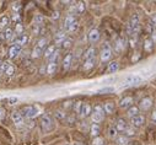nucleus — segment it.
Listing matches in <instances>:
<instances>
[{
    "instance_id": "nucleus-1",
    "label": "nucleus",
    "mask_w": 156,
    "mask_h": 145,
    "mask_svg": "<svg viewBox=\"0 0 156 145\" xmlns=\"http://www.w3.org/2000/svg\"><path fill=\"white\" fill-rule=\"evenodd\" d=\"M140 30V25H139V15L138 14H134L130 20H129V23L127 26V32L129 34V38L130 37H136V33L139 32Z\"/></svg>"
},
{
    "instance_id": "nucleus-2",
    "label": "nucleus",
    "mask_w": 156,
    "mask_h": 145,
    "mask_svg": "<svg viewBox=\"0 0 156 145\" xmlns=\"http://www.w3.org/2000/svg\"><path fill=\"white\" fill-rule=\"evenodd\" d=\"M41 128H42V130L43 132H51V130H53V128H54V122H53V119H52V117L49 116V115H43V116H41Z\"/></svg>"
},
{
    "instance_id": "nucleus-3",
    "label": "nucleus",
    "mask_w": 156,
    "mask_h": 145,
    "mask_svg": "<svg viewBox=\"0 0 156 145\" xmlns=\"http://www.w3.org/2000/svg\"><path fill=\"white\" fill-rule=\"evenodd\" d=\"M91 118H92V122L95 124H97V123H100V122L103 121V118H105V110H103L102 106L96 104L94 107V112L91 115Z\"/></svg>"
},
{
    "instance_id": "nucleus-4",
    "label": "nucleus",
    "mask_w": 156,
    "mask_h": 145,
    "mask_svg": "<svg viewBox=\"0 0 156 145\" xmlns=\"http://www.w3.org/2000/svg\"><path fill=\"white\" fill-rule=\"evenodd\" d=\"M21 113L26 118H34L38 115V108L36 106H25L21 110Z\"/></svg>"
},
{
    "instance_id": "nucleus-5",
    "label": "nucleus",
    "mask_w": 156,
    "mask_h": 145,
    "mask_svg": "<svg viewBox=\"0 0 156 145\" xmlns=\"http://www.w3.org/2000/svg\"><path fill=\"white\" fill-rule=\"evenodd\" d=\"M112 48L106 43L105 46H103V48H102V52H101V60L102 62H107V60H109L111 58H112Z\"/></svg>"
},
{
    "instance_id": "nucleus-6",
    "label": "nucleus",
    "mask_w": 156,
    "mask_h": 145,
    "mask_svg": "<svg viewBox=\"0 0 156 145\" xmlns=\"http://www.w3.org/2000/svg\"><path fill=\"white\" fill-rule=\"evenodd\" d=\"M152 107V100L150 97H144L143 100H140L139 102V108L143 111H149Z\"/></svg>"
},
{
    "instance_id": "nucleus-7",
    "label": "nucleus",
    "mask_w": 156,
    "mask_h": 145,
    "mask_svg": "<svg viewBox=\"0 0 156 145\" xmlns=\"http://www.w3.org/2000/svg\"><path fill=\"white\" fill-rule=\"evenodd\" d=\"M141 81H143V79H141L139 75H130V76H128V78L124 80L123 86H127V85H134V84H139V83H141Z\"/></svg>"
},
{
    "instance_id": "nucleus-8",
    "label": "nucleus",
    "mask_w": 156,
    "mask_h": 145,
    "mask_svg": "<svg viewBox=\"0 0 156 145\" xmlns=\"http://www.w3.org/2000/svg\"><path fill=\"white\" fill-rule=\"evenodd\" d=\"M11 119H12V122H14L16 126L23 124V116H22V113L19 112V111H14V112L11 113Z\"/></svg>"
},
{
    "instance_id": "nucleus-9",
    "label": "nucleus",
    "mask_w": 156,
    "mask_h": 145,
    "mask_svg": "<svg viewBox=\"0 0 156 145\" xmlns=\"http://www.w3.org/2000/svg\"><path fill=\"white\" fill-rule=\"evenodd\" d=\"M127 46V40L124 37H119L118 40L115 41V44H114V48H115V52H118L121 53Z\"/></svg>"
},
{
    "instance_id": "nucleus-10",
    "label": "nucleus",
    "mask_w": 156,
    "mask_h": 145,
    "mask_svg": "<svg viewBox=\"0 0 156 145\" xmlns=\"http://www.w3.org/2000/svg\"><path fill=\"white\" fill-rule=\"evenodd\" d=\"M133 102H134L133 97L127 96V97H124V98H122V100L119 101V107H121V108H130V107L133 106Z\"/></svg>"
},
{
    "instance_id": "nucleus-11",
    "label": "nucleus",
    "mask_w": 156,
    "mask_h": 145,
    "mask_svg": "<svg viewBox=\"0 0 156 145\" xmlns=\"http://www.w3.org/2000/svg\"><path fill=\"white\" fill-rule=\"evenodd\" d=\"M89 41L91 42V43H95V42H97L98 40H100V31L97 30V28H92L90 32H89Z\"/></svg>"
},
{
    "instance_id": "nucleus-12",
    "label": "nucleus",
    "mask_w": 156,
    "mask_h": 145,
    "mask_svg": "<svg viewBox=\"0 0 156 145\" xmlns=\"http://www.w3.org/2000/svg\"><path fill=\"white\" fill-rule=\"evenodd\" d=\"M115 129L118 130V132H126V130L128 129V124H127V122H126L123 118L117 119V122H115Z\"/></svg>"
},
{
    "instance_id": "nucleus-13",
    "label": "nucleus",
    "mask_w": 156,
    "mask_h": 145,
    "mask_svg": "<svg viewBox=\"0 0 156 145\" xmlns=\"http://www.w3.org/2000/svg\"><path fill=\"white\" fill-rule=\"evenodd\" d=\"M92 107L89 104V103H84L83 104V108H81V113H80V116L81 117H89L90 115H92Z\"/></svg>"
},
{
    "instance_id": "nucleus-14",
    "label": "nucleus",
    "mask_w": 156,
    "mask_h": 145,
    "mask_svg": "<svg viewBox=\"0 0 156 145\" xmlns=\"http://www.w3.org/2000/svg\"><path fill=\"white\" fill-rule=\"evenodd\" d=\"M144 122H145V118H144V116H141V115H139V116L132 118V126L135 127V128L141 127V126L144 124Z\"/></svg>"
},
{
    "instance_id": "nucleus-15",
    "label": "nucleus",
    "mask_w": 156,
    "mask_h": 145,
    "mask_svg": "<svg viewBox=\"0 0 156 145\" xmlns=\"http://www.w3.org/2000/svg\"><path fill=\"white\" fill-rule=\"evenodd\" d=\"M20 52H21V47H20V46H17V44L11 46L10 49H9V58H11V59L15 58L16 55L20 54Z\"/></svg>"
},
{
    "instance_id": "nucleus-16",
    "label": "nucleus",
    "mask_w": 156,
    "mask_h": 145,
    "mask_svg": "<svg viewBox=\"0 0 156 145\" xmlns=\"http://www.w3.org/2000/svg\"><path fill=\"white\" fill-rule=\"evenodd\" d=\"M27 42H28V36L27 34H21V36H19V37L16 38V41H15L14 44H17L20 47H23L25 44H27Z\"/></svg>"
},
{
    "instance_id": "nucleus-17",
    "label": "nucleus",
    "mask_w": 156,
    "mask_h": 145,
    "mask_svg": "<svg viewBox=\"0 0 156 145\" xmlns=\"http://www.w3.org/2000/svg\"><path fill=\"white\" fill-rule=\"evenodd\" d=\"M71 62H73V54L71 53H68L65 55V58L63 59V69L64 70H68L71 65Z\"/></svg>"
},
{
    "instance_id": "nucleus-18",
    "label": "nucleus",
    "mask_w": 156,
    "mask_h": 145,
    "mask_svg": "<svg viewBox=\"0 0 156 145\" xmlns=\"http://www.w3.org/2000/svg\"><path fill=\"white\" fill-rule=\"evenodd\" d=\"M76 22V19H75V16L74 15H68L66 17H65V20H64V28L66 30L68 27H70L73 23H75Z\"/></svg>"
},
{
    "instance_id": "nucleus-19",
    "label": "nucleus",
    "mask_w": 156,
    "mask_h": 145,
    "mask_svg": "<svg viewBox=\"0 0 156 145\" xmlns=\"http://www.w3.org/2000/svg\"><path fill=\"white\" fill-rule=\"evenodd\" d=\"M94 58H96V51H95L94 47H90V48L85 52L84 59H85V60H89V59H94Z\"/></svg>"
},
{
    "instance_id": "nucleus-20",
    "label": "nucleus",
    "mask_w": 156,
    "mask_h": 145,
    "mask_svg": "<svg viewBox=\"0 0 156 145\" xmlns=\"http://www.w3.org/2000/svg\"><path fill=\"white\" fill-rule=\"evenodd\" d=\"M65 40H66V34H65L64 31H59V32L55 34V43H57V44H62Z\"/></svg>"
},
{
    "instance_id": "nucleus-21",
    "label": "nucleus",
    "mask_w": 156,
    "mask_h": 145,
    "mask_svg": "<svg viewBox=\"0 0 156 145\" xmlns=\"http://www.w3.org/2000/svg\"><path fill=\"white\" fill-rule=\"evenodd\" d=\"M10 23V19L8 16H3L0 19V30H8Z\"/></svg>"
},
{
    "instance_id": "nucleus-22",
    "label": "nucleus",
    "mask_w": 156,
    "mask_h": 145,
    "mask_svg": "<svg viewBox=\"0 0 156 145\" xmlns=\"http://www.w3.org/2000/svg\"><path fill=\"white\" fill-rule=\"evenodd\" d=\"M95 64H96V58H94V59H89V60H85L83 69H84L85 71H87V70L92 69V68L95 66Z\"/></svg>"
},
{
    "instance_id": "nucleus-23",
    "label": "nucleus",
    "mask_w": 156,
    "mask_h": 145,
    "mask_svg": "<svg viewBox=\"0 0 156 145\" xmlns=\"http://www.w3.org/2000/svg\"><path fill=\"white\" fill-rule=\"evenodd\" d=\"M127 115H128V117H130V118H134V117L139 116V108L135 107V106H132L130 108H128Z\"/></svg>"
},
{
    "instance_id": "nucleus-24",
    "label": "nucleus",
    "mask_w": 156,
    "mask_h": 145,
    "mask_svg": "<svg viewBox=\"0 0 156 145\" xmlns=\"http://www.w3.org/2000/svg\"><path fill=\"white\" fill-rule=\"evenodd\" d=\"M103 110H105V113H113L114 112V103L113 102H106L103 104Z\"/></svg>"
},
{
    "instance_id": "nucleus-25",
    "label": "nucleus",
    "mask_w": 156,
    "mask_h": 145,
    "mask_svg": "<svg viewBox=\"0 0 156 145\" xmlns=\"http://www.w3.org/2000/svg\"><path fill=\"white\" fill-rule=\"evenodd\" d=\"M115 141H117V144L118 145H128L129 143H130V140H129V138L127 136V135H121V136H118L115 139Z\"/></svg>"
},
{
    "instance_id": "nucleus-26",
    "label": "nucleus",
    "mask_w": 156,
    "mask_h": 145,
    "mask_svg": "<svg viewBox=\"0 0 156 145\" xmlns=\"http://www.w3.org/2000/svg\"><path fill=\"white\" fill-rule=\"evenodd\" d=\"M42 54H44L43 53V49H41V48H38V47H34L33 49H32V53H31V57L33 58V59H37V58H40Z\"/></svg>"
},
{
    "instance_id": "nucleus-27",
    "label": "nucleus",
    "mask_w": 156,
    "mask_h": 145,
    "mask_svg": "<svg viewBox=\"0 0 156 145\" xmlns=\"http://www.w3.org/2000/svg\"><path fill=\"white\" fill-rule=\"evenodd\" d=\"M144 48H145L146 52H152V49H154V41H152V38L145 40V42H144Z\"/></svg>"
},
{
    "instance_id": "nucleus-28",
    "label": "nucleus",
    "mask_w": 156,
    "mask_h": 145,
    "mask_svg": "<svg viewBox=\"0 0 156 145\" xmlns=\"http://www.w3.org/2000/svg\"><path fill=\"white\" fill-rule=\"evenodd\" d=\"M55 51H57V49H55V46H48V47L46 48V51H44V57H46L47 59H49V58L54 54Z\"/></svg>"
},
{
    "instance_id": "nucleus-29",
    "label": "nucleus",
    "mask_w": 156,
    "mask_h": 145,
    "mask_svg": "<svg viewBox=\"0 0 156 145\" xmlns=\"http://www.w3.org/2000/svg\"><path fill=\"white\" fill-rule=\"evenodd\" d=\"M55 71H57V63H51V62H49V64H48V66H47V74L53 75Z\"/></svg>"
},
{
    "instance_id": "nucleus-30",
    "label": "nucleus",
    "mask_w": 156,
    "mask_h": 145,
    "mask_svg": "<svg viewBox=\"0 0 156 145\" xmlns=\"http://www.w3.org/2000/svg\"><path fill=\"white\" fill-rule=\"evenodd\" d=\"M119 68V64L118 62H112L109 65H108V72H115Z\"/></svg>"
},
{
    "instance_id": "nucleus-31",
    "label": "nucleus",
    "mask_w": 156,
    "mask_h": 145,
    "mask_svg": "<svg viewBox=\"0 0 156 145\" xmlns=\"http://www.w3.org/2000/svg\"><path fill=\"white\" fill-rule=\"evenodd\" d=\"M46 44H47V38H46V37H42V38L38 40V42H37L36 47L43 49V48H46Z\"/></svg>"
},
{
    "instance_id": "nucleus-32",
    "label": "nucleus",
    "mask_w": 156,
    "mask_h": 145,
    "mask_svg": "<svg viewBox=\"0 0 156 145\" xmlns=\"http://www.w3.org/2000/svg\"><path fill=\"white\" fill-rule=\"evenodd\" d=\"M91 134L94 135V136H97L98 134H100V126L98 124H92L91 126Z\"/></svg>"
},
{
    "instance_id": "nucleus-33",
    "label": "nucleus",
    "mask_w": 156,
    "mask_h": 145,
    "mask_svg": "<svg viewBox=\"0 0 156 145\" xmlns=\"http://www.w3.org/2000/svg\"><path fill=\"white\" fill-rule=\"evenodd\" d=\"M117 133H118V130L115 129V127H111V128L108 129V136H109L111 139L117 138Z\"/></svg>"
},
{
    "instance_id": "nucleus-34",
    "label": "nucleus",
    "mask_w": 156,
    "mask_h": 145,
    "mask_svg": "<svg viewBox=\"0 0 156 145\" xmlns=\"http://www.w3.org/2000/svg\"><path fill=\"white\" fill-rule=\"evenodd\" d=\"M75 9H76V12H77V14H81V12H84V10H85V4H84L83 2L77 3V5H75Z\"/></svg>"
},
{
    "instance_id": "nucleus-35",
    "label": "nucleus",
    "mask_w": 156,
    "mask_h": 145,
    "mask_svg": "<svg viewBox=\"0 0 156 145\" xmlns=\"http://www.w3.org/2000/svg\"><path fill=\"white\" fill-rule=\"evenodd\" d=\"M12 33H14V32H12V30H11L10 27H9L8 30H5V32L3 33V37H4V40H10V38L12 37Z\"/></svg>"
},
{
    "instance_id": "nucleus-36",
    "label": "nucleus",
    "mask_w": 156,
    "mask_h": 145,
    "mask_svg": "<svg viewBox=\"0 0 156 145\" xmlns=\"http://www.w3.org/2000/svg\"><path fill=\"white\" fill-rule=\"evenodd\" d=\"M71 44H73V40H70V38H66L63 43H62V47L64 48V49H68V48H70L71 47Z\"/></svg>"
},
{
    "instance_id": "nucleus-37",
    "label": "nucleus",
    "mask_w": 156,
    "mask_h": 145,
    "mask_svg": "<svg viewBox=\"0 0 156 145\" xmlns=\"http://www.w3.org/2000/svg\"><path fill=\"white\" fill-rule=\"evenodd\" d=\"M9 66H10V64L8 62H3L2 63V66H0V72H2V74H5Z\"/></svg>"
},
{
    "instance_id": "nucleus-38",
    "label": "nucleus",
    "mask_w": 156,
    "mask_h": 145,
    "mask_svg": "<svg viewBox=\"0 0 156 145\" xmlns=\"http://www.w3.org/2000/svg\"><path fill=\"white\" fill-rule=\"evenodd\" d=\"M83 102H76L75 103V106H74V110H75V112H77V113H81V108H83Z\"/></svg>"
},
{
    "instance_id": "nucleus-39",
    "label": "nucleus",
    "mask_w": 156,
    "mask_h": 145,
    "mask_svg": "<svg viewBox=\"0 0 156 145\" xmlns=\"http://www.w3.org/2000/svg\"><path fill=\"white\" fill-rule=\"evenodd\" d=\"M58 57H59V51L57 49V51L54 52V54H53V55L49 58V62H51V63H57V59H58Z\"/></svg>"
},
{
    "instance_id": "nucleus-40",
    "label": "nucleus",
    "mask_w": 156,
    "mask_h": 145,
    "mask_svg": "<svg viewBox=\"0 0 156 145\" xmlns=\"http://www.w3.org/2000/svg\"><path fill=\"white\" fill-rule=\"evenodd\" d=\"M34 22H36V25H38V26H42V23H43V17H42L41 15H37V16L34 17Z\"/></svg>"
},
{
    "instance_id": "nucleus-41",
    "label": "nucleus",
    "mask_w": 156,
    "mask_h": 145,
    "mask_svg": "<svg viewBox=\"0 0 156 145\" xmlns=\"http://www.w3.org/2000/svg\"><path fill=\"white\" fill-rule=\"evenodd\" d=\"M114 89L113 87H105V89H100L97 92L98 94H106V92H113Z\"/></svg>"
},
{
    "instance_id": "nucleus-42",
    "label": "nucleus",
    "mask_w": 156,
    "mask_h": 145,
    "mask_svg": "<svg viewBox=\"0 0 156 145\" xmlns=\"http://www.w3.org/2000/svg\"><path fill=\"white\" fill-rule=\"evenodd\" d=\"M14 72H15V68H14L12 65H10V66L8 68V70H6L5 74H6L8 76H12V75H14Z\"/></svg>"
},
{
    "instance_id": "nucleus-43",
    "label": "nucleus",
    "mask_w": 156,
    "mask_h": 145,
    "mask_svg": "<svg viewBox=\"0 0 156 145\" xmlns=\"http://www.w3.org/2000/svg\"><path fill=\"white\" fill-rule=\"evenodd\" d=\"M65 116H66V115H65L64 112H62V111H57V112H55V118H58V119H60V121L64 119Z\"/></svg>"
},
{
    "instance_id": "nucleus-44",
    "label": "nucleus",
    "mask_w": 156,
    "mask_h": 145,
    "mask_svg": "<svg viewBox=\"0 0 156 145\" xmlns=\"http://www.w3.org/2000/svg\"><path fill=\"white\" fill-rule=\"evenodd\" d=\"M15 33L16 34H23L22 33V26H21V23H16V28H15Z\"/></svg>"
},
{
    "instance_id": "nucleus-45",
    "label": "nucleus",
    "mask_w": 156,
    "mask_h": 145,
    "mask_svg": "<svg viewBox=\"0 0 156 145\" xmlns=\"http://www.w3.org/2000/svg\"><path fill=\"white\" fill-rule=\"evenodd\" d=\"M76 30H77V21H76L75 23H73L70 27H68V28H66V31H68V32H74V31H76Z\"/></svg>"
},
{
    "instance_id": "nucleus-46",
    "label": "nucleus",
    "mask_w": 156,
    "mask_h": 145,
    "mask_svg": "<svg viewBox=\"0 0 156 145\" xmlns=\"http://www.w3.org/2000/svg\"><path fill=\"white\" fill-rule=\"evenodd\" d=\"M126 134H127V136L129 135V136H133V135H135V130L133 129V128H129L128 127V129L126 130Z\"/></svg>"
},
{
    "instance_id": "nucleus-47",
    "label": "nucleus",
    "mask_w": 156,
    "mask_h": 145,
    "mask_svg": "<svg viewBox=\"0 0 156 145\" xmlns=\"http://www.w3.org/2000/svg\"><path fill=\"white\" fill-rule=\"evenodd\" d=\"M12 9H14V11H17L19 12V10L21 9V3H15L12 5Z\"/></svg>"
},
{
    "instance_id": "nucleus-48",
    "label": "nucleus",
    "mask_w": 156,
    "mask_h": 145,
    "mask_svg": "<svg viewBox=\"0 0 156 145\" xmlns=\"http://www.w3.org/2000/svg\"><path fill=\"white\" fill-rule=\"evenodd\" d=\"M12 20L15 21V22H17V23H20V15H19V12H16V14H14V16H12Z\"/></svg>"
},
{
    "instance_id": "nucleus-49",
    "label": "nucleus",
    "mask_w": 156,
    "mask_h": 145,
    "mask_svg": "<svg viewBox=\"0 0 156 145\" xmlns=\"http://www.w3.org/2000/svg\"><path fill=\"white\" fill-rule=\"evenodd\" d=\"M94 145H105V144H103V140L101 138H97V139H95Z\"/></svg>"
},
{
    "instance_id": "nucleus-50",
    "label": "nucleus",
    "mask_w": 156,
    "mask_h": 145,
    "mask_svg": "<svg viewBox=\"0 0 156 145\" xmlns=\"http://www.w3.org/2000/svg\"><path fill=\"white\" fill-rule=\"evenodd\" d=\"M5 118V110L3 107H0V119H4Z\"/></svg>"
},
{
    "instance_id": "nucleus-51",
    "label": "nucleus",
    "mask_w": 156,
    "mask_h": 145,
    "mask_svg": "<svg viewBox=\"0 0 156 145\" xmlns=\"http://www.w3.org/2000/svg\"><path fill=\"white\" fill-rule=\"evenodd\" d=\"M17 102V97H10L9 98V104H15Z\"/></svg>"
},
{
    "instance_id": "nucleus-52",
    "label": "nucleus",
    "mask_w": 156,
    "mask_h": 145,
    "mask_svg": "<svg viewBox=\"0 0 156 145\" xmlns=\"http://www.w3.org/2000/svg\"><path fill=\"white\" fill-rule=\"evenodd\" d=\"M151 121H152L154 123H156V110L154 111V113H152V116H151Z\"/></svg>"
},
{
    "instance_id": "nucleus-53",
    "label": "nucleus",
    "mask_w": 156,
    "mask_h": 145,
    "mask_svg": "<svg viewBox=\"0 0 156 145\" xmlns=\"http://www.w3.org/2000/svg\"><path fill=\"white\" fill-rule=\"evenodd\" d=\"M58 17H59V12H58V11L53 12V19H58Z\"/></svg>"
},
{
    "instance_id": "nucleus-54",
    "label": "nucleus",
    "mask_w": 156,
    "mask_h": 145,
    "mask_svg": "<svg viewBox=\"0 0 156 145\" xmlns=\"http://www.w3.org/2000/svg\"><path fill=\"white\" fill-rule=\"evenodd\" d=\"M75 145H81V144H75Z\"/></svg>"
},
{
    "instance_id": "nucleus-55",
    "label": "nucleus",
    "mask_w": 156,
    "mask_h": 145,
    "mask_svg": "<svg viewBox=\"0 0 156 145\" xmlns=\"http://www.w3.org/2000/svg\"><path fill=\"white\" fill-rule=\"evenodd\" d=\"M0 66H2V62H0Z\"/></svg>"
}]
</instances>
